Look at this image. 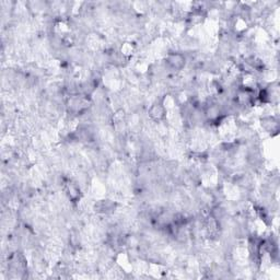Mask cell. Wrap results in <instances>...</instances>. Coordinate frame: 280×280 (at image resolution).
Here are the masks:
<instances>
[{
	"label": "cell",
	"mask_w": 280,
	"mask_h": 280,
	"mask_svg": "<svg viewBox=\"0 0 280 280\" xmlns=\"http://www.w3.org/2000/svg\"><path fill=\"white\" fill-rule=\"evenodd\" d=\"M261 125L264 131L266 133H269L274 136L277 135L279 132V119L277 116L274 115H264L261 117Z\"/></svg>",
	"instance_id": "obj_1"
}]
</instances>
